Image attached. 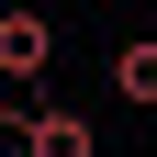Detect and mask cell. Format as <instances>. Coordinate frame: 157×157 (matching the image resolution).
I'll return each instance as SVG.
<instances>
[{"mask_svg":"<svg viewBox=\"0 0 157 157\" xmlns=\"http://www.w3.org/2000/svg\"><path fill=\"white\" fill-rule=\"evenodd\" d=\"M45 67H56V23L11 0V11H0V78H45Z\"/></svg>","mask_w":157,"mask_h":157,"instance_id":"1","label":"cell"},{"mask_svg":"<svg viewBox=\"0 0 157 157\" xmlns=\"http://www.w3.org/2000/svg\"><path fill=\"white\" fill-rule=\"evenodd\" d=\"M23 146H34V157H101V135H90V112L34 101V112H23Z\"/></svg>","mask_w":157,"mask_h":157,"instance_id":"2","label":"cell"},{"mask_svg":"<svg viewBox=\"0 0 157 157\" xmlns=\"http://www.w3.org/2000/svg\"><path fill=\"white\" fill-rule=\"evenodd\" d=\"M112 90H124V101H146V112H157V45H124V56H112Z\"/></svg>","mask_w":157,"mask_h":157,"instance_id":"3","label":"cell"}]
</instances>
